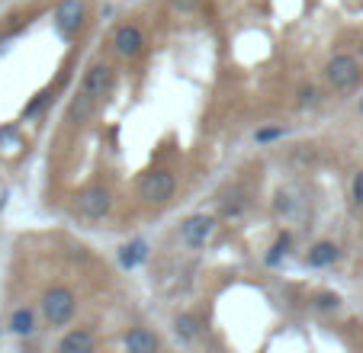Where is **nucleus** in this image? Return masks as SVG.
Here are the masks:
<instances>
[{"label":"nucleus","instance_id":"obj_1","mask_svg":"<svg viewBox=\"0 0 363 353\" xmlns=\"http://www.w3.org/2000/svg\"><path fill=\"white\" fill-rule=\"evenodd\" d=\"M74 306H77L74 292L65 289V286H52V289L42 296V315H45L48 325H55V327L68 325L71 315H74Z\"/></svg>","mask_w":363,"mask_h":353},{"label":"nucleus","instance_id":"obj_2","mask_svg":"<svg viewBox=\"0 0 363 353\" xmlns=\"http://www.w3.org/2000/svg\"><path fill=\"white\" fill-rule=\"evenodd\" d=\"M174 174L171 170H148V174L142 176V184H138V193H142L145 203L151 206H161L167 203V199L174 196Z\"/></svg>","mask_w":363,"mask_h":353},{"label":"nucleus","instance_id":"obj_3","mask_svg":"<svg viewBox=\"0 0 363 353\" xmlns=\"http://www.w3.org/2000/svg\"><path fill=\"white\" fill-rule=\"evenodd\" d=\"M74 209L81 212L84 218H103V215H110L113 209V193L106 190V186H87V190H81L74 196Z\"/></svg>","mask_w":363,"mask_h":353},{"label":"nucleus","instance_id":"obj_4","mask_svg":"<svg viewBox=\"0 0 363 353\" xmlns=\"http://www.w3.org/2000/svg\"><path fill=\"white\" fill-rule=\"evenodd\" d=\"M325 77L335 90H350L360 81V62L354 55H335L328 65H325Z\"/></svg>","mask_w":363,"mask_h":353},{"label":"nucleus","instance_id":"obj_5","mask_svg":"<svg viewBox=\"0 0 363 353\" xmlns=\"http://www.w3.org/2000/svg\"><path fill=\"white\" fill-rule=\"evenodd\" d=\"M216 238V218L213 215H190L180 222V241L186 247H203Z\"/></svg>","mask_w":363,"mask_h":353},{"label":"nucleus","instance_id":"obj_6","mask_svg":"<svg viewBox=\"0 0 363 353\" xmlns=\"http://www.w3.org/2000/svg\"><path fill=\"white\" fill-rule=\"evenodd\" d=\"M84 16H87V7L84 0H62L55 10V26L62 35H74L77 29L84 26Z\"/></svg>","mask_w":363,"mask_h":353},{"label":"nucleus","instance_id":"obj_7","mask_svg":"<svg viewBox=\"0 0 363 353\" xmlns=\"http://www.w3.org/2000/svg\"><path fill=\"white\" fill-rule=\"evenodd\" d=\"M113 48H116L123 58H138L145 52V33L135 26V23H123L113 35Z\"/></svg>","mask_w":363,"mask_h":353},{"label":"nucleus","instance_id":"obj_8","mask_svg":"<svg viewBox=\"0 0 363 353\" xmlns=\"http://www.w3.org/2000/svg\"><path fill=\"white\" fill-rule=\"evenodd\" d=\"M113 84H116V71L110 68V65H94V68L87 71V77H84V90H87L90 96H106L113 90Z\"/></svg>","mask_w":363,"mask_h":353},{"label":"nucleus","instance_id":"obj_9","mask_svg":"<svg viewBox=\"0 0 363 353\" xmlns=\"http://www.w3.org/2000/svg\"><path fill=\"white\" fill-rule=\"evenodd\" d=\"M123 344H125V350H132V353H155L161 347V340L155 337L148 327H135V331H129L123 337Z\"/></svg>","mask_w":363,"mask_h":353},{"label":"nucleus","instance_id":"obj_10","mask_svg":"<svg viewBox=\"0 0 363 353\" xmlns=\"http://www.w3.org/2000/svg\"><path fill=\"white\" fill-rule=\"evenodd\" d=\"M58 350H62V353H90V350H94V334L84 331V327H74V331H68L62 337Z\"/></svg>","mask_w":363,"mask_h":353},{"label":"nucleus","instance_id":"obj_11","mask_svg":"<svg viewBox=\"0 0 363 353\" xmlns=\"http://www.w3.org/2000/svg\"><path fill=\"white\" fill-rule=\"evenodd\" d=\"M337 260V245L331 241H318L315 247H308V264L312 267H331Z\"/></svg>","mask_w":363,"mask_h":353},{"label":"nucleus","instance_id":"obj_12","mask_svg":"<svg viewBox=\"0 0 363 353\" xmlns=\"http://www.w3.org/2000/svg\"><path fill=\"white\" fill-rule=\"evenodd\" d=\"M145 257H148V245H145V241H132V245L119 247V264H123L125 270H132V267H138Z\"/></svg>","mask_w":363,"mask_h":353},{"label":"nucleus","instance_id":"obj_13","mask_svg":"<svg viewBox=\"0 0 363 353\" xmlns=\"http://www.w3.org/2000/svg\"><path fill=\"white\" fill-rule=\"evenodd\" d=\"M10 331L20 334V337L33 334V331H35V315L29 312V308H16V312L10 315Z\"/></svg>","mask_w":363,"mask_h":353},{"label":"nucleus","instance_id":"obj_14","mask_svg":"<svg viewBox=\"0 0 363 353\" xmlns=\"http://www.w3.org/2000/svg\"><path fill=\"white\" fill-rule=\"evenodd\" d=\"M199 327H203V325H199L196 315H186V312H184V315H177V318H174V331H177L184 340L199 337Z\"/></svg>","mask_w":363,"mask_h":353},{"label":"nucleus","instance_id":"obj_15","mask_svg":"<svg viewBox=\"0 0 363 353\" xmlns=\"http://www.w3.org/2000/svg\"><path fill=\"white\" fill-rule=\"evenodd\" d=\"M94 103H96V96H90L87 90H81V96H77L74 103H71V119H77V123H81V119H87L90 116V109H94Z\"/></svg>","mask_w":363,"mask_h":353},{"label":"nucleus","instance_id":"obj_16","mask_svg":"<svg viewBox=\"0 0 363 353\" xmlns=\"http://www.w3.org/2000/svg\"><path fill=\"white\" fill-rule=\"evenodd\" d=\"M23 148V138L16 129H0V151H7V155H16Z\"/></svg>","mask_w":363,"mask_h":353},{"label":"nucleus","instance_id":"obj_17","mask_svg":"<svg viewBox=\"0 0 363 353\" xmlns=\"http://www.w3.org/2000/svg\"><path fill=\"white\" fill-rule=\"evenodd\" d=\"M241 206H245V190H238V186H235L232 193H225V199H222V209H225V215H238Z\"/></svg>","mask_w":363,"mask_h":353},{"label":"nucleus","instance_id":"obj_18","mask_svg":"<svg viewBox=\"0 0 363 353\" xmlns=\"http://www.w3.org/2000/svg\"><path fill=\"white\" fill-rule=\"evenodd\" d=\"M350 193H354V203L363 206V170L354 174V180H350Z\"/></svg>","mask_w":363,"mask_h":353},{"label":"nucleus","instance_id":"obj_19","mask_svg":"<svg viewBox=\"0 0 363 353\" xmlns=\"http://www.w3.org/2000/svg\"><path fill=\"white\" fill-rule=\"evenodd\" d=\"M341 306V299L337 296H331V292H325V296H318V308H325V312H331V308Z\"/></svg>","mask_w":363,"mask_h":353},{"label":"nucleus","instance_id":"obj_20","mask_svg":"<svg viewBox=\"0 0 363 353\" xmlns=\"http://www.w3.org/2000/svg\"><path fill=\"white\" fill-rule=\"evenodd\" d=\"M286 245H289V238H286V235H283V238L274 245V254H270V257H267L270 264H277V260H280V251H286Z\"/></svg>","mask_w":363,"mask_h":353},{"label":"nucleus","instance_id":"obj_21","mask_svg":"<svg viewBox=\"0 0 363 353\" xmlns=\"http://www.w3.org/2000/svg\"><path fill=\"white\" fill-rule=\"evenodd\" d=\"M283 129H261L257 132V142H270V138H280Z\"/></svg>","mask_w":363,"mask_h":353},{"label":"nucleus","instance_id":"obj_22","mask_svg":"<svg viewBox=\"0 0 363 353\" xmlns=\"http://www.w3.org/2000/svg\"><path fill=\"white\" fill-rule=\"evenodd\" d=\"M199 0H174V7H180V10H193Z\"/></svg>","mask_w":363,"mask_h":353},{"label":"nucleus","instance_id":"obj_23","mask_svg":"<svg viewBox=\"0 0 363 353\" xmlns=\"http://www.w3.org/2000/svg\"><path fill=\"white\" fill-rule=\"evenodd\" d=\"M312 100H315V90H312V87L302 90V103H312Z\"/></svg>","mask_w":363,"mask_h":353},{"label":"nucleus","instance_id":"obj_24","mask_svg":"<svg viewBox=\"0 0 363 353\" xmlns=\"http://www.w3.org/2000/svg\"><path fill=\"white\" fill-rule=\"evenodd\" d=\"M360 113H363V103H360Z\"/></svg>","mask_w":363,"mask_h":353}]
</instances>
